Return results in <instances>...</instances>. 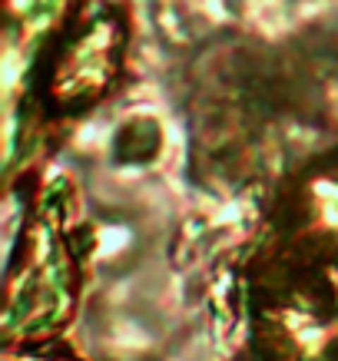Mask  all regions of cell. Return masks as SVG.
Listing matches in <instances>:
<instances>
[{"instance_id":"obj_1","label":"cell","mask_w":338,"mask_h":361,"mask_svg":"<svg viewBox=\"0 0 338 361\" xmlns=\"http://www.w3.org/2000/svg\"><path fill=\"white\" fill-rule=\"evenodd\" d=\"M120 47L123 33L116 20L93 17L56 56V66L50 70V103L64 113L90 106L116 73Z\"/></svg>"},{"instance_id":"obj_2","label":"cell","mask_w":338,"mask_h":361,"mask_svg":"<svg viewBox=\"0 0 338 361\" xmlns=\"http://www.w3.org/2000/svg\"><path fill=\"white\" fill-rule=\"evenodd\" d=\"M60 272V269H56L54 262H40L37 265V272L33 275H40V279H47V282H50V275H56ZM37 295H40V292H37ZM60 298H64V292H60V285H47V292H44V302H60Z\"/></svg>"}]
</instances>
